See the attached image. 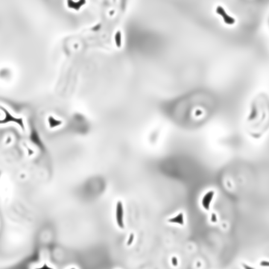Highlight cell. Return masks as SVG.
Here are the masks:
<instances>
[{
	"label": "cell",
	"instance_id": "obj_3",
	"mask_svg": "<svg viewBox=\"0 0 269 269\" xmlns=\"http://www.w3.org/2000/svg\"><path fill=\"white\" fill-rule=\"evenodd\" d=\"M48 125L50 126V128H54L62 124V121L56 120L55 118L52 116H50L48 118Z\"/></svg>",
	"mask_w": 269,
	"mask_h": 269
},
{
	"label": "cell",
	"instance_id": "obj_8",
	"mask_svg": "<svg viewBox=\"0 0 269 269\" xmlns=\"http://www.w3.org/2000/svg\"><path fill=\"white\" fill-rule=\"evenodd\" d=\"M75 269V268H74V267H73V268H71V269Z\"/></svg>",
	"mask_w": 269,
	"mask_h": 269
},
{
	"label": "cell",
	"instance_id": "obj_4",
	"mask_svg": "<svg viewBox=\"0 0 269 269\" xmlns=\"http://www.w3.org/2000/svg\"><path fill=\"white\" fill-rule=\"evenodd\" d=\"M68 3H68L69 6L74 9L79 10L80 8V6L83 5V4L85 3V2H84V1H79V2L76 3V2H71L70 1V2H68Z\"/></svg>",
	"mask_w": 269,
	"mask_h": 269
},
{
	"label": "cell",
	"instance_id": "obj_2",
	"mask_svg": "<svg viewBox=\"0 0 269 269\" xmlns=\"http://www.w3.org/2000/svg\"><path fill=\"white\" fill-rule=\"evenodd\" d=\"M115 218L118 227L122 230L125 228V209L121 200H117L115 204Z\"/></svg>",
	"mask_w": 269,
	"mask_h": 269
},
{
	"label": "cell",
	"instance_id": "obj_1",
	"mask_svg": "<svg viewBox=\"0 0 269 269\" xmlns=\"http://www.w3.org/2000/svg\"><path fill=\"white\" fill-rule=\"evenodd\" d=\"M0 110L3 112L4 115L3 118L0 119V125H4L9 123H15L20 127L22 130H25V124L24 123L23 119L22 118L15 117L14 116H13L12 115L7 111V109L2 106H0Z\"/></svg>",
	"mask_w": 269,
	"mask_h": 269
},
{
	"label": "cell",
	"instance_id": "obj_7",
	"mask_svg": "<svg viewBox=\"0 0 269 269\" xmlns=\"http://www.w3.org/2000/svg\"><path fill=\"white\" fill-rule=\"evenodd\" d=\"M52 269V267H48V266H45L44 267H42V268H41V269Z\"/></svg>",
	"mask_w": 269,
	"mask_h": 269
},
{
	"label": "cell",
	"instance_id": "obj_6",
	"mask_svg": "<svg viewBox=\"0 0 269 269\" xmlns=\"http://www.w3.org/2000/svg\"><path fill=\"white\" fill-rule=\"evenodd\" d=\"M134 234H131L129 237L128 240L127 241V246H130L132 245V243H133L134 240Z\"/></svg>",
	"mask_w": 269,
	"mask_h": 269
},
{
	"label": "cell",
	"instance_id": "obj_5",
	"mask_svg": "<svg viewBox=\"0 0 269 269\" xmlns=\"http://www.w3.org/2000/svg\"><path fill=\"white\" fill-rule=\"evenodd\" d=\"M115 42H116V44H117L118 47H119L120 46V44H121V35H120V32H118L117 33V34H116V36H115Z\"/></svg>",
	"mask_w": 269,
	"mask_h": 269
}]
</instances>
